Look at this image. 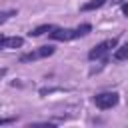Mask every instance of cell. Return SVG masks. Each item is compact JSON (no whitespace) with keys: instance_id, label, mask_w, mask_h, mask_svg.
I'll return each mask as SVG.
<instances>
[{"instance_id":"obj_1","label":"cell","mask_w":128,"mask_h":128,"mask_svg":"<svg viewBox=\"0 0 128 128\" xmlns=\"http://www.w3.org/2000/svg\"><path fill=\"white\" fill-rule=\"evenodd\" d=\"M92 32V24L90 22H84L76 28H60V26H54L48 36L52 40H58V42H70V40H78V38H84Z\"/></svg>"},{"instance_id":"obj_2","label":"cell","mask_w":128,"mask_h":128,"mask_svg":"<svg viewBox=\"0 0 128 128\" xmlns=\"http://www.w3.org/2000/svg\"><path fill=\"white\" fill-rule=\"evenodd\" d=\"M92 102H94L96 108H100V110H110V108L118 106L120 94H118V92H98V94L92 98Z\"/></svg>"},{"instance_id":"obj_3","label":"cell","mask_w":128,"mask_h":128,"mask_svg":"<svg viewBox=\"0 0 128 128\" xmlns=\"http://www.w3.org/2000/svg\"><path fill=\"white\" fill-rule=\"evenodd\" d=\"M118 46V38L114 36V38H108V40H104V42H100V44H96L90 52H88V60H102L108 52H112V48H116Z\"/></svg>"},{"instance_id":"obj_4","label":"cell","mask_w":128,"mask_h":128,"mask_svg":"<svg viewBox=\"0 0 128 128\" xmlns=\"http://www.w3.org/2000/svg\"><path fill=\"white\" fill-rule=\"evenodd\" d=\"M56 52V48L54 46H40V48H34V50H30V52H26V54H22L20 56V62L22 64H28V62H36V60H40V58H48V56H52Z\"/></svg>"},{"instance_id":"obj_5","label":"cell","mask_w":128,"mask_h":128,"mask_svg":"<svg viewBox=\"0 0 128 128\" xmlns=\"http://www.w3.org/2000/svg\"><path fill=\"white\" fill-rule=\"evenodd\" d=\"M24 38L22 36H4L0 34V50H10V48H22Z\"/></svg>"},{"instance_id":"obj_6","label":"cell","mask_w":128,"mask_h":128,"mask_svg":"<svg viewBox=\"0 0 128 128\" xmlns=\"http://www.w3.org/2000/svg\"><path fill=\"white\" fill-rule=\"evenodd\" d=\"M52 28H54V24H40V26H36L34 30H30V32H28V36H30V38H38V36H42V34L50 32Z\"/></svg>"},{"instance_id":"obj_7","label":"cell","mask_w":128,"mask_h":128,"mask_svg":"<svg viewBox=\"0 0 128 128\" xmlns=\"http://www.w3.org/2000/svg\"><path fill=\"white\" fill-rule=\"evenodd\" d=\"M106 2H108V0H90V2L82 4V6H80V10H82V12H92V10H98V8H102Z\"/></svg>"},{"instance_id":"obj_8","label":"cell","mask_w":128,"mask_h":128,"mask_svg":"<svg viewBox=\"0 0 128 128\" xmlns=\"http://www.w3.org/2000/svg\"><path fill=\"white\" fill-rule=\"evenodd\" d=\"M114 60H116V62H126V60H128V42L122 44V46H118V48L114 50Z\"/></svg>"},{"instance_id":"obj_9","label":"cell","mask_w":128,"mask_h":128,"mask_svg":"<svg viewBox=\"0 0 128 128\" xmlns=\"http://www.w3.org/2000/svg\"><path fill=\"white\" fill-rule=\"evenodd\" d=\"M18 14V10H0V24H4V22H8L12 16H16Z\"/></svg>"},{"instance_id":"obj_10","label":"cell","mask_w":128,"mask_h":128,"mask_svg":"<svg viewBox=\"0 0 128 128\" xmlns=\"http://www.w3.org/2000/svg\"><path fill=\"white\" fill-rule=\"evenodd\" d=\"M16 122V116H10V118H0V126H6V124H14Z\"/></svg>"},{"instance_id":"obj_11","label":"cell","mask_w":128,"mask_h":128,"mask_svg":"<svg viewBox=\"0 0 128 128\" xmlns=\"http://www.w3.org/2000/svg\"><path fill=\"white\" fill-rule=\"evenodd\" d=\"M120 8H122V14H124V16H128V0H124Z\"/></svg>"},{"instance_id":"obj_12","label":"cell","mask_w":128,"mask_h":128,"mask_svg":"<svg viewBox=\"0 0 128 128\" xmlns=\"http://www.w3.org/2000/svg\"><path fill=\"white\" fill-rule=\"evenodd\" d=\"M118 2H124V0H118Z\"/></svg>"}]
</instances>
